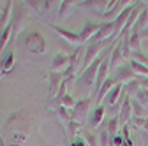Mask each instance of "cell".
<instances>
[{
    "mask_svg": "<svg viewBox=\"0 0 148 146\" xmlns=\"http://www.w3.org/2000/svg\"><path fill=\"white\" fill-rule=\"evenodd\" d=\"M25 113L27 111H18V113L11 115V118L7 120V123L12 125V130L4 129L2 139H7L11 136V139H9V143L5 146H23V143H25V139L28 136V123H32L30 115L23 116Z\"/></svg>",
    "mask_w": 148,
    "mask_h": 146,
    "instance_id": "6da1fadb",
    "label": "cell"
},
{
    "mask_svg": "<svg viewBox=\"0 0 148 146\" xmlns=\"http://www.w3.org/2000/svg\"><path fill=\"white\" fill-rule=\"evenodd\" d=\"M113 48H115V44H109L99 57L92 62L85 70H81L79 74H78V78H76V85H74V88L78 90V92H81V90H86V92H90V95H92V90H94V86H95V79H97V70H99V67H101V63L109 57L111 53H113Z\"/></svg>",
    "mask_w": 148,
    "mask_h": 146,
    "instance_id": "7a4b0ae2",
    "label": "cell"
},
{
    "mask_svg": "<svg viewBox=\"0 0 148 146\" xmlns=\"http://www.w3.org/2000/svg\"><path fill=\"white\" fill-rule=\"evenodd\" d=\"M28 21V11H27V5H23V2H14V9H12V20H11V28H12V33H11V49H14V44H16V39L20 32L25 28Z\"/></svg>",
    "mask_w": 148,
    "mask_h": 146,
    "instance_id": "3957f363",
    "label": "cell"
},
{
    "mask_svg": "<svg viewBox=\"0 0 148 146\" xmlns=\"http://www.w3.org/2000/svg\"><path fill=\"white\" fill-rule=\"evenodd\" d=\"M90 106H92V99H90V97H85V99H79V100H76V104H74L72 111H71L72 121H76V123L83 125V121L88 118Z\"/></svg>",
    "mask_w": 148,
    "mask_h": 146,
    "instance_id": "277c9868",
    "label": "cell"
},
{
    "mask_svg": "<svg viewBox=\"0 0 148 146\" xmlns=\"http://www.w3.org/2000/svg\"><path fill=\"white\" fill-rule=\"evenodd\" d=\"M25 46L28 48V51H32L35 55L46 51V41L39 32H30L27 35V39H25Z\"/></svg>",
    "mask_w": 148,
    "mask_h": 146,
    "instance_id": "5b68a950",
    "label": "cell"
},
{
    "mask_svg": "<svg viewBox=\"0 0 148 146\" xmlns=\"http://www.w3.org/2000/svg\"><path fill=\"white\" fill-rule=\"evenodd\" d=\"M138 76L134 74V70H132V67L129 65V62H125L123 65H120L115 72H113V79L116 81V83H120V85H127V83H131V81H134Z\"/></svg>",
    "mask_w": 148,
    "mask_h": 146,
    "instance_id": "8992f818",
    "label": "cell"
},
{
    "mask_svg": "<svg viewBox=\"0 0 148 146\" xmlns=\"http://www.w3.org/2000/svg\"><path fill=\"white\" fill-rule=\"evenodd\" d=\"M48 25L57 32L60 37L67 42V44H71V46H76V48H79V44H81V37H79V33H76V32H71V30H67V28H62V27H58V25H55V23H49L48 21Z\"/></svg>",
    "mask_w": 148,
    "mask_h": 146,
    "instance_id": "52a82bcc",
    "label": "cell"
},
{
    "mask_svg": "<svg viewBox=\"0 0 148 146\" xmlns=\"http://www.w3.org/2000/svg\"><path fill=\"white\" fill-rule=\"evenodd\" d=\"M125 63V57H123V53H122V48H120V41L115 42V48H113V53H111V57H109V72L113 74V72Z\"/></svg>",
    "mask_w": 148,
    "mask_h": 146,
    "instance_id": "ba28073f",
    "label": "cell"
},
{
    "mask_svg": "<svg viewBox=\"0 0 148 146\" xmlns=\"http://www.w3.org/2000/svg\"><path fill=\"white\" fill-rule=\"evenodd\" d=\"M71 65V57L65 53H57L51 60V72H65Z\"/></svg>",
    "mask_w": 148,
    "mask_h": 146,
    "instance_id": "9c48e42d",
    "label": "cell"
},
{
    "mask_svg": "<svg viewBox=\"0 0 148 146\" xmlns=\"http://www.w3.org/2000/svg\"><path fill=\"white\" fill-rule=\"evenodd\" d=\"M118 118H120V125L122 127L127 125L129 121H131V118H132V104H131V97H129L127 93L122 99V109H120Z\"/></svg>",
    "mask_w": 148,
    "mask_h": 146,
    "instance_id": "30bf717a",
    "label": "cell"
},
{
    "mask_svg": "<svg viewBox=\"0 0 148 146\" xmlns=\"http://www.w3.org/2000/svg\"><path fill=\"white\" fill-rule=\"evenodd\" d=\"M65 79H67V78L64 76V72H51V74L48 76V81H49V92H51V95L57 97L58 90H60V86H62V83H64Z\"/></svg>",
    "mask_w": 148,
    "mask_h": 146,
    "instance_id": "8fae6325",
    "label": "cell"
},
{
    "mask_svg": "<svg viewBox=\"0 0 148 146\" xmlns=\"http://www.w3.org/2000/svg\"><path fill=\"white\" fill-rule=\"evenodd\" d=\"M101 28V23H92V21H86L85 28L79 32V37H81V42H88L95 37V33L99 32Z\"/></svg>",
    "mask_w": 148,
    "mask_h": 146,
    "instance_id": "7c38bea8",
    "label": "cell"
},
{
    "mask_svg": "<svg viewBox=\"0 0 148 146\" xmlns=\"http://www.w3.org/2000/svg\"><path fill=\"white\" fill-rule=\"evenodd\" d=\"M104 113H106V107H104L102 104H99V106L94 109V113H92V116H90V127H92V129H95V127H99V125L102 123Z\"/></svg>",
    "mask_w": 148,
    "mask_h": 146,
    "instance_id": "4fadbf2b",
    "label": "cell"
},
{
    "mask_svg": "<svg viewBox=\"0 0 148 146\" xmlns=\"http://www.w3.org/2000/svg\"><path fill=\"white\" fill-rule=\"evenodd\" d=\"M12 65H14V49H9V51L5 53L4 60H0V67H2V76L7 74V72L12 69Z\"/></svg>",
    "mask_w": 148,
    "mask_h": 146,
    "instance_id": "5bb4252c",
    "label": "cell"
},
{
    "mask_svg": "<svg viewBox=\"0 0 148 146\" xmlns=\"http://www.w3.org/2000/svg\"><path fill=\"white\" fill-rule=\"evenodd\" d=\"M148 27V7L141 12V16L138 18V21H136V25L132 27V30L131 32H136V33H141L145 28Z\"/></svg>",
    "mask_w": 148,
    "mask_h": 146,
    "instance_id": "9a60e30c",
    "label": "cell"
},
{
    "mask_svg": "<svg viewBox=\"0 0 148 146\" xmlns=\"http://www.w3.org/2000/svg\"><path fill=\"white\" fill-rule=\"evenodd\" d=\"M115 85H116V81H115L113 78H109V79H108V81H106V83L101 86V90H99V93H97L95 100H97V102H102V100H104V97H106V95L111 92V88H113Z\"/></svg>",
    "mask_w": 148,
    "mask_h": 146,
    "instance_id": "2e32d148",
    "label": "cell"
},
{
    "mask_svg": "<svg viewBox=\"0 0 148 146\" xmlns=\"http://www.w3.org/2000/svg\"><path fill=\"white\" fill-rule=\"evenodd\" d=\"M131 104H132V116H138V118H148V109L143 107L136 99L131 97Z\"/></svg>",
    "mask_w": 148,
    "mask_h": 146,
    "instance_id": "e0dca14e",
    "label": "cell"
},
{
    "mask_svg": "<svg viewBox=\"0 0 148 146\" xmlns=\"http://www.w3.org/2000/svg\"><path fill=\"white\" fill-rule=\"evenodd\" d=\"M129 46H131V51H141V39H139V33L136 32H129Z\"/></svg>",
    "mask_w": 148,
    "mask_h": 146,
    "instance_id": "ac0fdd59",
    "label": "cell"
},
{
    "mask_svg": "<svg viewBox=\"0 0 148 146\" xmlns=\"http://www.w3.org/2000/svg\"><path fill=\"white\" fill-rule=\"evenodd\" d=\"M11 33H12L11 25H9L7 28H4V30H2V35H0V53L4 51V48L7 46V42H11Z\"/></svg>",
    "mask_w": 148,
    "mask_h": 146,
    "instance_id": "d6986e66",
    "label": "cell"
},
{
    "mask_svg": "<svg viewBox=\"0 0 148 146\" xmlns=\"http://www.w3.org/2000/svg\"><path fill=\"white\" fill-rule=\"evenodd\" d=\"M81 136H83V139H85V143L88 144V146H99V141H97V136L94 134V132H90V130H81Z\"/></svg>",
    "mask_w": 148,
    "mask_h": 146,
    "instance_id": "ffe728a7",
    "label": "cell"
},
{
    "mask_svg": "<svg viewBox=\"0 0 148 146\" xmlns=\"http://www.w3.org/2000/svg\"><path fill=\"white\" fill-rule=\"evenodd\" d=\"M118 127H120V118H118V116H113V118L108 121V125H106V129H108L109 136L118 134Z\"/></svg>",
    "mask_w": 148,
    "mask_h": 146,
    "instance_id": "44dd1931",
    "label": "cell"
},
{
    "mask_svg": "<svg viewBox=\"0 0 148 146\" xmlns=\"http://www.w3.org/2000/svg\"><path fill=\"white\" fill-rule=\"evenodd\" d=\"M134 99H136L143 107H146V109H148V90L139 88V90H138V93L134 95Z\"/></svg>",
    "mask_w": 148,
    "mask_h": 146,
    "instance_id": "7402d4cb",
    "label": "cell"
},
{
    "mask_svg": "<svg viewBox=\"0 0 148 146\" xmlns=\"http://www.w3.org/2000/svg\"><path fill=\"white\" fill-rule=\"evenodd\" d=\"M74 2H69V0H64V2H60V11H58V20H65V16L69 14L71 7H72Z\"/></svg>",
    "mask_w": 148,
    "mask_h": 146,
    "instance_id": "603a6c76",
    "label": "cell"
},
{
    "mask_svg": "<svg viewBox=\"0 0 148 146\" xmlns=\"http://www.w3.org/2000/svg\"><path fill=\"white\" fill-rule=\"evenodd\" d=\"M131 123L136 125L138 129H141V130H145V132L148 134V118H138V116H132V118H131Z\"/></svg>",
    "mask_w": 148,
    "mask_h": 146,
    "instance_id": "cb8c5ba5",
    "label": "cell"
},
{
    "mask_svg": "<svg viewBox=\"0 0 148 146\" xmlns=\"http://www.w3.org/2000/svg\"><path fill=\"white\" fill-rule=\"evenodd\" d=\"M111 144V136L108 132V129H101L99 132V146H109Z\"/></svg>",
    "mask_w": 148,
    "mask_h": 146,
    "instance_id": "d4e9b609",
    "label": "cell"
},
{
    "mask_svg": "<svg viewBox=\"0 0 148 146\" xmlns=\"http://www.w3.org/2000/svg\"><path fill=\"white\" fill-rule=\"evenodd\" d=\"M74 104H76V100H74V99H72V97L67 93V95H65V97L60 100V104H58V106H62V107H65V109H71V111H72Z\"/></svg>",
    "mask_w": 148,
    "mask_h": 146,
    "instance_id": "484cf974",
    "label": "cell"
},
{
    "mask_svg": "<svg viewBox=\"0 0 148 146\" xmlns=\"http://www.w3.org/2000/svg\"><path fill=\"white\" fill-rule=\"evenodd\" d=\"M138 83H139V86H141V88L148 90V78H138Z\"/></svg>",
    "mask_w": 148,
    "mask_h": 146,
    "instance_id": "4316f807",
    "label": "cell"
},
{
    "mask_svg": "<svg viewBox=\"0 0 148 146\" xmlns=\"http://www.w3.org/2000/svg\"><path fill=\"white\" fill-rule=\"evenodd\" d=\"M139 39H141V41H146V39H148V27L139 33Z\"/></svg>",
    "mask_w": 148,
    "mask_h": 146,
    "instance_id": "83f0119b",
    "label": "cell"
},
{
    "mask_svg": "<svg viewBox=\"0 0 148 146\" xmlns=\"http://www.w3.org/2000/svg\"><path fill=\"white\" fill-rule=\"evenodd\" d=\"M72 144H74V146H86V143H85V139H78V141H74Z\"/></svg>",
    "mask_w": 148,
    "mask_h": 146,
    "instance_id": "f1b7e54d",
    "label": "cell"
},
{
    "mask_svg": "<svg viewBox=\"0 0 148 146\" xmlns=\"http://www.w3.org/2000/svg\"><path fill=\"white\" fill-rule=\"evenodd\" d=\"M0 78H2V67H0Z\"/></svg>",
    "mask_w": 148,
    "mask_h": 146,
    "instance_id": "f546056e",
    "label": "cell"
},
{
    "mask_svg": "<svg viewBox=\"0 0 148 146\" xmlns=\"http://www.w3.org/2000/svg\"><path fill=\"white\" fill-rule=\"evenodd\" d=\"M0 18H2V12H0Z\"/></svg>",
    "mask_w": 148,
    "mask_h": 146,
    "instance_id": "4dcf8cb0",
    "label": "cell"
}]
</instances>
